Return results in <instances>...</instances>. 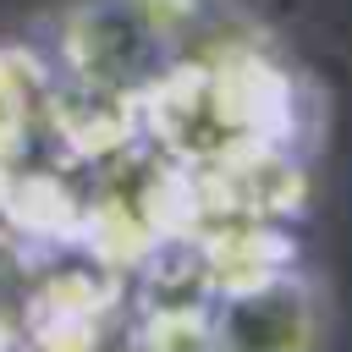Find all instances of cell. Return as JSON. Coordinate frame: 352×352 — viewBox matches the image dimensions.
I'll use <instances>...</instances> for the list:
<instances>
[{
    "label": "cell",
    "instance_id": "obj_1",
    "mask_svg": "<svg viewBox=\"0 0 352 352\" xmlns=\"http://www.w3.org/2000/svg\"><path fill=\"white\" fill-rule=\"evenodd\" d=\"M258 28L242 0H66L55 28V143L138 132V104L187 60Z\"/></svg>",
    "mask_w": 352,
    "mask_h": 352
},
{
    "label": "cell",
    "instance_id": "obj_2",
    "mask_svg": "<svg viewBox=\"0 0 352 352\" xmlns=\"http://www.w3.org/2000/svg\"><path fill=\"white\" fill-rule=\"evenodd\" d=\"M209 324L220 352H319L330 330V302L302 258L270 264L209 292Z\"/></svg>",
    "mask_w": 352,
    "mask_h": 352
},
{
    "label": "cell",
    "instance_id": "obj_3",
    "mask_svg": "<svg viewBox=\"0 0 352 352\" xmlns=\"http://www.w3.org/2000/svg\"><path fill=\"white\" fill-rule=\"evenodd\" d=\"M55 138V66L22 44H0V170Z\"/></svg>",
    "mask_w": 352,
    "mask_h": 352
},
{
    "label": "cell",
    "instance_id": "obj_4",
    "mask_svg": "<svg viewBox=\"0 0 352 352\" xmlns=\"http://www.w3.org/2000/svg\"><path fill=\"white\" fill-rule=\"evenodd\" d=\"M126 346L132 352H220L204 302H143Z\"/></svg>",
    "mask_w": 352,
    "mask_h": 352
}]
</instances>
